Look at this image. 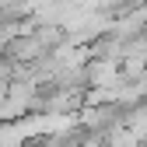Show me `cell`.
Instances as JSON below:
<instances>
[]
</instances>
